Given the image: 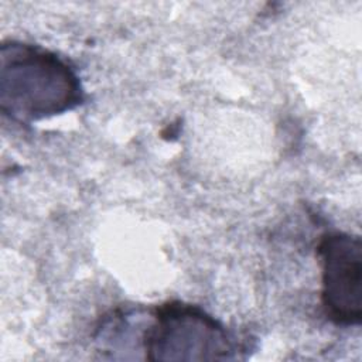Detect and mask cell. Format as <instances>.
Returning <instances> with one entry per match:
<instances>
[{
  "instance_id": "cell-1",
  "label": "cell",
  "mask_w": 362,
  "mask_h": 362,
  "mask_svg": "<svg viewBox=\"0 0 362 362\" xmlns=\"http://www.w3.org/2000/svg\"><path fill=\"white\" fill-rule=\"evenodd\" d=\"M85 90L75 68L42 45L4 40L0 45V107L18 123L54 117L81 106Z\"/></svg>"
},
{
  "instance_id": "cell-2",
  "label": "cell",
  "mask_w": 362,
  "mask_h": 362,
  "mask_svg": "<svg viewBox=\"0 0 362 362\" xmlns=\"http://www.w3.org/2000/svg\"><path fill=\"white\" fill-rule=\"evenodd\" d=\"M140 348L148 361H226L246 351L223 322L199 305L180 300L151 310Z\"/></svg>"
},
{
  "instance_id": "cell-3",
  "label": "cell",
  "mask_w": 362,
  "mask_h": 362,
  "mask_svg": "<svg viewBox=\"0 0 362 362\" xmlns=\"http://www.w3.org/2000/svg\"><path fill=\"white\" fill-rule=\"evenodd\" d=\"M321 266L320 301L335 325L362 322V242L358 235L329 230L317 243Z\"/></svg>"
}]
</instances>
